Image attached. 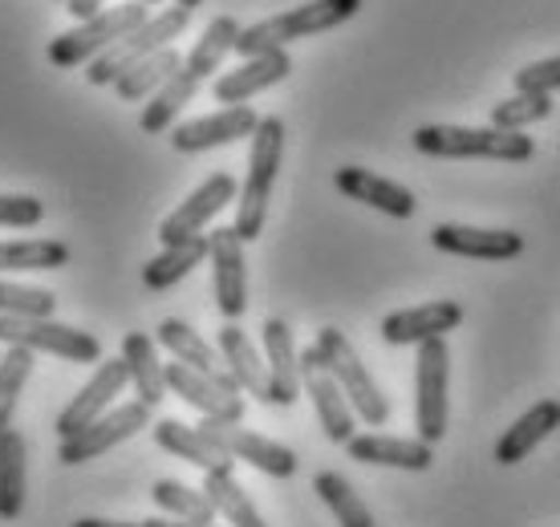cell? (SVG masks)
Returning a JSON list of instances; mask_svg holds the SVG:
<instances>
[{"label": "cell", "mask_w": 560, "mask_h": 527, "mask_svg": "<svg viewBox=\"0 0 560 527\" xmlns=\"http://www.w3.org/2000/svg\"><path fill=\"white\" fill-rule=\"evenodd\" d=\"M317 358H322V365L329 370V377H334L337 386H341V394H346V402L353 406V414L362 418L365 426H386L390 422V402H386V394H382V386L374 382V374L362 365V358L353 353L350 337L341 333V329H334V325H325L322 333H317Z\"/></svg>", "instance_id": "cell-4"}, {"label": "cell", "mask_w": 560, "mask_h": 527, "mask_svg": "<svg viewBox=\"0 0 560 527\" xmlns=\"http://www.w3.org/2000/svg\"><path fill=\"white\" fill-rule=\"evenodd\" d=\"M199 85L203 82L191 78V73L179 66L167 82L154 90L151 102L142 106V118H139L142 134H163V130H175V118L183 114V106H191V97L199 94Z\"/></svg>", "instance_id": "cell-29"}, {"label": "cell", "mask_w": 560, "mask_h": 527, "mask_svg": "<svg viewBox=\"0 0 560 527\" xmlns=\"http://www.w3.org/2000/svg\"><path fill=\"white\" fill-rule=\"evenodd\" d=\"M147 426H151V406H142L139 398H135V402H122V406H114V410H106L98 422H90V426L78 431L73 438H61L57 458H61V467H82V462H94V458L114 450V446H122L139 431H147Z\"/></svg>", "instance_id": "cell-9"}, {"label": "cell", "mask_w": 560, "mask_h": 527, "mask_svg": "<svg viewBox=\"0 0 560 527\" xmlns=\"http://www.w3.org/2000/svg\"><path fill=\"white\" fill-rule=\"evenodd\" d=\"M151 434H154V443H159V450H167V455L183 458V462H191V467H199L203 475L232 471V467H236L199 426H187L179 418H159L151 426Z\"/></svg>", "instance_id": "cell-24"}, {"label": "cell", "mask_w": 560, "mask_h": 527, "mask_svg": "<svg viewBox=\"0 0 560 527\" xmlns=\"http://www.w3.org/2000/svg\"><path fill=\"white\" fill-rule=\"evenodd\" d=\"M215 349L224 358V370L232 374V382L240 386V394H253L256 402H268V370L265 358L256 353L253 337L240 329L236 320H228L220 337H215Z\"/></svg>", "instance_id": "cell-25"}, {"label": "cell", "mask_w": 560, "mask_h": 527, "mask_svg": "<svg viewBox=\"0 0 560 527\" xmlns=\"http://www.w3.org/2000/svg\"><path fill=\"white\" fill-rule=\"evenodd\" d=\"M280 159H284V122L277 114L260 118V126L253 130V151H248V179L240 187L236 199V236L244 244L260 239L268 220V199H272V187H277V171Z\"/></svg>", "instance_id": "cell-1"}, {"label": "cell", "mask_w": 560, "mask_h": 527, "mask_svg": "<svg viewBox=\"0 0 560 527\" xmlns=\"http://www.w3.org/2000/svg\"><path fill=\"white\" fill-rule=\"evenodd\" d=\"M552 431H560V402L557 398H545V402H536L528 414H520L516 422L500 434L495 462H500V467H516V462H524V458L533 455Z\"/></svg>", "instance_id": "cell-26"}, {"label": "cell", "mask_w": 560, "mask_h": 527, "mask_svg": "<svg viewBox=\"0 0 560 527\" xmlns=\"http://www.w3.org/2000/svg\"><path fill=\"white\" fill-rule=\"evenodd\" d=\"M73 527H139V524H118V519H94V515H82V519H73Z\"/></svg>", "instance_id": "cell-43"}, {"label": "cell", "mask_w": 560, "mask_h": 527, "mask_svg": "<svg viewBox=\"0 0 560 527\" xmlns=\"http://www.w3.org/2000/svg\"><path fill=\"white\" fill-rule=\"evenodd\" d=\"M42 220V199H33V195H0V227H37Z\"/></svg>", "instance_id": "cell-41"}, {"label": "cell", "mask_w": 560, "mask_h": 527, "mask_svg": "<svg viewBox=\"0 0 560 527\" xmlns=\"http://www.w3.org/2000/svg\"><path fill=\"white\" fill-rule=\"evenodd\" d=\"M70 264V248L61 239H4L0 272H57Z\"/></svg>", "instance_id": "cell-33"}, {"label": "cell", "mask_w": 560, "mask_h": 527, "mask_svg": "<svg viewBox=\"0 0 560 527\" xmlns=\"http://www.w3.org/2000/svg\"><path fill=\"white\" fill-rule=\"evenodd\" d=\"M301 386H305L308 402H313V410H317V422H322L325 438L337 446L350 443L358 414H353V406L346 402L341 386H337L334 377H329V370L322 365L317 349H305V353H301Z\"/></svg>", "instance_id": "cell-14"}, {"label": "cell", "mask_w": 560, "mask_h": 527, "mask_svg": "<svg viewBox=\"0 0 560 527\" xmlns=\"http://www.w3.org/2000/svg\"><path fill=\"white\" fill-rule=\"evenodd\" d=\"M208 236H196L187 239V244H171V248H163L159 256H151V260L142 264V284L151 292H167L175 289L183 277H191L199 264L208 260Z\"/></svg>", "instance_id": "cell-30"}, {"label": "cell", "mask_w": 560, "mask_h": 527, "mask_svg": "<svg viewBox=\"0 0 560 527\" xmlns=\"http://www.w3.org/2000/svg\"><path fill=\"white\" fill-rule=\"evenodd\" d=\"M127 386H130L127 361L122 358L98 361V365H94V377H90V382L70 398V406L57 414V434H61V438H73V434L85 431L90 422H98L106 410H114V398Z\"/></svg>", "instance_id": "cell-13"}, {"label": "cell", "mask_w": 560, "mask_h": 527, "mask_svg": "<svg viewBox=\"0 0 560 527\" xmlns=\"http://www.w3.org/2000/svg\"><path fill=\"white\" fill-rule=\"evenodd\" d=\"M353 462L365 467H398V471H431L434 446L422 438H394V434H353L346 443Z\"/></svg>", "instance_id": "cell-23"}, {"label": "cell", "mask_w": 560, "mask_h": 527, "mask_svg": "<svg viewBox=\"0 0 560 527\" xmlns=\"http://www.w3.org/2000/svg\"><path fill=\"white\" fill-rule=\"evenodd\" d=\"M293 73V57L289 49H277V54H256V57H244L236 70H228L215 78L211 85V94L220 106H244L248 97L265 94L268 85L284 82Z\"/></svg>", "instance_id": "cell-20"}, {"label": "cell", "mask_w": 560, "mask_h": 527, "mask_svg": "<svg viewBox=\"0 0 560 527\" xmlns=\"http://www.w3.org/2000/svg\"><path fill=\"white\" fill-rule=\"evenodd\" d=\"M57 296L37 284H16L0 277V317H54Z\"/></svg>", "instance_id": "cell-39"}, {"label": "cell", "mask_w": 560, "mask_h": 527, "mask_svg": "<svg viewBox=\"0 0 560 527\" xmlns=\"http://www.w3.org/2000/svg\"><path fill=\"white\" fill-rule=\"evenodd\" d=\"M151 16L147 4L139 0H127V4H114V9H102L98 16L90 21H78L70 33H57L49 42V61L57 70H78V66H90L94 57H102L110 45H118L127 33L142 25Z\"/></svg>", "instance_id": "cell-5"}, {"label": "cell", "mask_w": 560, "mask_h": 527, "mask_svg": "<svg viewBox=\"0 0 560 527\" xmlns=\"http://www.w3.org/2000/svg\"><path fill=\"white\" fill-rule=\"evenodd\" d=\"M0 346L49 353V358L73 361V365H98L102 341L94 333H82L73 325H61L54 317H0Z\"/></svg>", "instance_id": "cell-7"}, {"label": "cell", "mask_w": 560, "mask_h": 527, "mask_svg": "<svg viewBox=\"0 0 560 527\" xmlns=\"http://www.w3.org/2000/svg\"><path fill=\"white\" fill-rule=\"evenodd\" d=\"M33 377V353L28 349H4L0 353V434L13 431V414L21 402V389Z\"/></svg>", "instance_id": "cell-37"}, {"label": "cell", "mask_w": 560, "mask_h": 527, "mask_svg": "<svg viewBox=\"0 0 560 527\" xmlns=\"http://www.w3.org/2000/svg\"><path fill=\"white\" fill-rule=\"evenodd\" d=\"M151 500H154V507H159V512H167V519L203 524V527L220 519L208 495H203V491H196V487L179 483V479H159V483L151 487Z\"/></svg>", "instance_id": "cell-36"}, {"label": "cell", "mask_w": 560, "mask_h": 527, "mask_svg": "<svg viewBox=\"0 0 560 527\" xmlns=\"http://www.w3.org/2000/svg\"><path fill=\"white\" fill-rule=\"evenodd\" d=\"M415 151L427 159H491V163H528L536 142L528 134H508L495 126H419Z\"/></svg>", "instance_id": "cell-3"}, {"label": "cell", "mask_w": 560, "mask_h": 527, "mask_svg": "<svg viewBox=\"0 0 560 527\" xmlns=\"http://www.w3.org/2000/svg\"><path fill=\"white\" fill-rule=\"evenodd\" d=\"M163 374H167V389L175 398L199 410L203 418H215V422H244V398L240 394H228L215 377L199 374L191 365H179V361H171L163 365Z\"/></svg>", "instance_id": "cell-19"}, {"label": "cell", "mask_w": 560, "mask_h": 527, "mask_svg": "<svg viewBox=\"0 0 560 527\" xmlns=\"http://www.w3.org/2000/svg\"><path fill=\"white\" fill-rule=\"evenodd\" d=\"M122 361H127L130 386H135V398L142 406H159L167 398V374H163V361H159V349L147 333H127L122 337Z\"/></svg>", "instance_id": "cell-27"}, {"label": "cell", "mask_w": 560, "mask_h": 527, "mask_svg": "<svg viewBox=\"0 0 560 527\" xmlns=\"http://www.w3.org/2000/svg\"><path fill=\"white\" fill-rule=\"evenodd\" d=\"M187 25H191V13H187V9H179V4L159 9V13L147 16L135 33H127L118 45H110L102 57H94V61L85 66V82L90 85H114L122 73L130 70V66L147 61V57L159 54V49H171V42H175Z\"/></svg>", "instance_id": "cell-6"}, {"label": "cell", "mask_w": 560, "mask_h": 527, "mask_svg": "<svg viewBox=\"0 0 560 527\" xmlns=\"http://www.w3.org/2000/svg\"><path fill=\"white\" fill-rule=\"evenodd\" d=\"M179 66H183V57H179L175 45H171V49H159V54H151L147 61L130 66V70L114 82V94L122 97V102H151L154 90L167 82Z\"/></svg>", "instance_id": "cell-34"}, {"label": "cell", "mask_w": 560, "mask_h": 527, "mask_svg": "<svg viewBox=\"0 0 560 527\" xmlns=\"http://www.w3.org/2000/svg\"><path fill=\"white\" fill-rule=\"evenodd\" d=\"M211 251V284H215V308L224 320H240L248 308V260H244V239L236 227H215L208 236Z\"/></svg>", "instance_id": "cell-12"}, {"label": "cell", "mask_w": 560, "mask_h": 527, "mask_svg": "<svg viewBox=\"0 0 560 527\" xmlns=\"http://www.w3.org/2000/svg\"><path fill=\"white\" fill-rule=\"evenodd\" d=\"M313 491L322 495V503L334 512L337 527H374V515L365 507V500L353 491V483L337 471H317L313 475Z\"/></svg>", "instance_id": "cell-35"}, {"label": "cell", "mask_w": 560, "mask_h": 527, "mask_svg": "<svg viewBox=\"0 0 560 527\" xmlns=\"http://www.w3.org/2000/svg\"><path fill=\"white\" fill-rule=\"evenodd\" d=\"M447 382H451V349L443 337L422 341L415 361V431L422 443H439L447 434Z\"/></svg>", "instance_id": "cell-8"}, {"label": "cell", "mask_w": 560, "mask_h": 527, "mask_svg": "<svg viewBox=\"0 0 560 527\" xmlns=\"http://www.w3.org/2000/svg\"><path fill=\"white\" fill-rule=\"evenodd\" d=\"M260 126L253 106H224L215 114H203V118H191V122H179L171 130V147L179 154H199V151H215V147H228V142L253 139V130Z\"/></svg>", "instance_id": "cell-15"}, {"label": "cell", "mask_w": 560, "mask_h": 527, "mask_svg": "<svg viewBox=\"0 0 560 527\" xmlns=\"http://www.w3.org/2000/svg\"><path fill=\"white\" fill-rule=\"evenodd\" d=\"M199 431L208 434L211 443L220 446L232 462H248L256 471L272 475V479H293L296 475V455L284 443H272L265 434L244 431L240 422H215V418H203Z\"/></svg>", "instance_id": "cell-10"}, {"label": "cell", "mask_w": 560, "mask_h": 527, "mask_svg": "<svg viewBox=\"0 0 560 527\" xmlns=\"http://www.w3.org/2000/svg\"><path fill=\"white\" fill-rule=\"evenodd\" d=\"M139 4H147V9H154V4H163V0H139Z\"/></svg>", "instance_id": "cell-46"}, {"label": "cell", "mask_w": 560, "mask_h": 527, "mask_svg": "<svg viewBox=\"0 0 560 527\" xmlns=\"http://www.w3.org/2000/svg\"><path fill=\"white\" fill-rule=\"evenodd\" d=\"M431 244L463 260H516L524 251V236L508 227H467V223H439L431 227Z\"/></svg>", "instance_id": "cell-16"}, {"label": "cell", "mask_w": 560, "mask_h": 527, "mask_svg": "<svg viewBox=\"0 0 560 527\" xmlns=\"http://www.w3.org/2000/svg\"><path fill=\"white\" fill-rule=\"evenodd\" d=\"M139 527H203V524H183V519H142ZM215 527V524H208Z\"/></svg>", "instance_id": "cell-44"}, {"label": "cell", "mask_w": 560, "mask_h": 527, "mask_svg": "<svg viewBox=\"0 0 560 527\" xmlns=\"http://www.w3.org/2000/svg\"><path fill=\"white\" fill-rule=\"evenodd\" d=\"M203 495H208L215 515H220L228 527H268L265 515L256 512V503L248 500V491L236 483V475L232 471L203 475Z\"/></svg>", "instance_id": "cell-31"}, {"label": "cell", "mask_w": 560, "mask_h": 527, "mask_svg": "<svg viewBox=\"0 0 560 527\" xmlns=\"http://www.w3.org/2000/svg\"><path fill=\"white\" fill-rule=\"evenodd\" d=\"M66 13H73L78 21H90V16L102 13V0H66Z\"/></svg>", "instance_id": "cell-42"}, {"label": "cell", "mask_w": 560, "mask_h": 527, "mask_svg": "<svg viewBox=\"0 0 560 527\" xmlns=\"http://www.w3.org/2000/svg\"><path fill=\"white\" fill-rule=\"evenodd\" d=\"M560 90V54L545 57V61H533L516 73V94H545L552 97Z\"/></svg>", "instance_id": "cell-40"}, {"label": "cell", "mask_w": 560, "mask_h": 527, "mask_svg": "<svg viewBox=\"0 0 560 527\" xmlns=\"http://www.w3.org/2000/svg\"><path fill=\"white\" fill-rule=\"evenodd\" d=\"M236 42H240L236 16H215V21L203 28V37L196 42V49L183 57V70L203 82L208 73H215L224 66L228 54H236Z\"/></svg>", "instance_id": "cell-32"}, {"label": "cell", "mask_w": 560, "mask_h": 527, "mask_svg": "<svg viewBox=\"0 0 560 527\" xmlns=\"http://www.w3.org/2000/svg\"><path fill=\"white\" fill-rule=\"evenodd\" d=\"M362 0H308V4H296L289 13H277L268 21H256V25L240 28L236 54L240 57H256V54H277L289 42H301V37H317V33H329V28L346 25L350 16H358Z\"/></svg>", "instance_id": "cell-2"}, {"label": "cell", "mask_w": 560, "mask_h": 527, "mask_svg": "<svg viewBox=\"0 0 560 527\" xmlns=\"http://www.w3.org/2000/svg\"><path fill=\"white\" fill-rule=\"evenodd\" d=\"M552 114V97L545 94H516L508 102H495L491 106V126L495 130H508V134H524L528 126L545 122Z\"/></svg>", "instance_id": "cell-38"}, {"label": "cell", "mask_w": 560, "mask_h": 527, "mask_svg": "<svg viewBox=\"0 0 560 527\" xmlns=\"http://www.w3.org/2000/svg\"><path fill=\"white\" fill-rule=\"evenodd\" d=\"M54 4H66V0H54Z\"/></svg>", "instance_id": "cell-47"}, {"label": "cell", "mask_w": 560, "mask_h": 527, "mask_svg": "<svg viewBox=\"0 0 560 527\" xmlns=\"http://www.w3.org/2000/svg\"><path fill=\"white\" fill-rule=\"evenodd\" d=\"M260 346H265V370H268V402L293 406L301 398V353H296L289 320L268 317L265 329H260Z\"/></svg>", "instance_id": "cell-17"}, {"label": "cell", "mask_w": 560, "mask_h": 527, "mask_svg": "<svg viewBox=\"0 0 560 527\" xmlns=\"http://www.w3.org/2000/svg\"><path fill=\"white\" fill-rule=\"evenodd\" d=\"M159 346L167 349L171 361H179V365H191V370H199V374L215 377L220 386L228 389V394H240V386L232 382V374L224 370V358H220V349L208 346L203 337L187 325V320L179 317H167L159 320Z\"/></svg>", "instance_id": "cell-22"}, {"label": "cell", "mask_w": 560, "mask_h": 527, "mask_svg": "<svg viewBox=\"0 0 560 527\" xmlns=\"http://www.w3.org/2000/svg\"><path fill=\"white\" fill-rule=\"evenodd\" d=\"M175 4H179V9H187V13H196L203 0H175Z\"/></svg>", "instance_id": "cell-45"}, {"label": "cell", "mask_w": 560, "mask_h": 527, "mask_svg": "<svg viewBox=\"0 0 560 527\" xmlns=\"http://www.w3.org/2000/svg\"><path fill=\"white\" fill-rule=\"evenodd\" d=\"M28 491V443L21 431L0 434V519H21Z\"/></svg>", "instance_id": "cell-28"}, {"label": "cell", "mask_w": 560, "mask_h": 527, "mask_svg": "<svg viewBox=\"0 0 560 527\" xmlns=\"http://www.w3.org/2000/svg\"><path fill=\"white\" fill-rule=\"evenodd\" d=\"M463 325L459 301H431V305L398 308L382 320V341L386 346H422L434 337H447Z\"/></svg>", "instance_id": "cell-18"}, {"label": "cell", "mask_w": 560, "mask_h": 527, "mask_svg": "<svg viewBox=\"0 0 560 527\" xmlns=\"http://www.w3.org/2000/svg\"><path fill=\"white\" fill-rule=\"evenodd\" d=\"M232 199H236V179H232L228 171L208 175L196 191L183 199L179 208L171 211L167 220L159 223V244L171 248V244H187V239L203 236V227H208V223L215 220Z\"/></svg>", "instance_id": "cell-11"}, {"label": "cell", "mask_w": 560, "mask_h": 527, "mask_svg": "<svg viewBox=\"0 0 560 527\" xmlns=\"http://www.w3.org/2000/svg\"><path fill=\"white\" fill-rule=\"evenodd\" d=\"M334 183L346 199L365 203V208H374V211H386V215H394V220H410L415 208H419L410 187L386 179V175H378V171L341 167V171H334Z\"/></svg>", "instance_id": "cell-21"}]
</instances>
